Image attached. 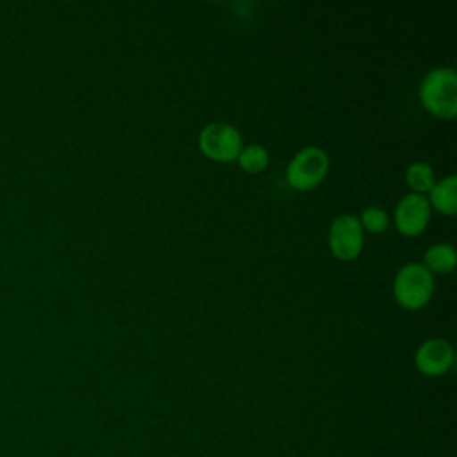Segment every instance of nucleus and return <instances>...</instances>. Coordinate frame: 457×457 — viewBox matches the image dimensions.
<instances>
[{
    "label": "nucleus",
    "mask_w": 457,
    "mask_h": 457,
    "mask_svg": "<svg viewBox=\"0 0 457 457\" xmlns=\"http://www.w3.org/2000/svg\"><path fill=\"white\" fill-rule=\"evenodd\" d=\"M423 109L437 120H453L457 114V73L450 66L428 70L418 87Z\"/></svg>",
    "instance_id": "f257e3e1"
},
{
    "label": "nucleus",
    "mask_w": 457,
    "mask_h": 457,
    "mask_svg": "<svg viewBox=\"0 0 457 457\" xmlns=\"http://www.w3.org/2000/svg\"><path fill=\"white\" fill-rule=\"evenodd\" d=\"M436 289L434 275L421 262H407L398 268L393 278V296L405 311L425 307Z\"/></svg>",
    "instance_id": "f03ea898"
},
{
    "label": "nucleus",
    "mask_w": 457,
    "mask_h": 457,
    "mask_svg": "<svg viewBox=\"0 0 457 457\" xmlns=\"http://www.w3.org/2000/svg\"><path fill=\"white\" fill-rule=\"evenodd\" d=\"M328 168V154L316 145H309L300 148L289 159L286 166V180L295 191H311L325 180Z\"/></svg>",
    "instance_id": "7ed1b4c3"
},
{
    "label": "nucleus",
    "mask_w": 457,
    "mask_h": 457,
    "mask_svg": "<svg viewBox=\"0 0 457 457\" xmlns=\"http://www.w3.org/2000/svg\"><path fill=\"white\" fill-rule=\"evenodd\" d=\"M198 148L214 162H234L243 148V136L227 121H211L198 132Z\"/></svg>",
    "instance_id": "20e7f679"
},
{
    "label": "nucleus",
    "mask_w": 457,
    "mask_h": 457,
    "mask_svg": "<svg viewBox=\"0 0 457 457\" xmlns=\"http://www.w3.org/2000/svg\"><path fill=\"white\" fill-rule=\"evenodd\" d=\"M364 246V230L355 214H337L328 227V248L339 261H353Z\"/></svg>",
    "instance_id": "39448f33"
},
{
    "label": "nucleus",
    "mask_w": 457,
    "mask_h": 457,
    "mask_svg": "<svg viewBox=\"0 0 457 457\" xmlns=\"http://www.w3.org/2000/svg\"><path fill=\"white\" fill-rule=\"evenodd\" d=\"M430 205L425 195L407 193L403 195L393 211V221L396 230L405 237L420 236L430 221Z\"/></svg>",
    "instance_id": "423d86ee"
},
{
    "label": "nucleus",
    "mask_w": 457,
    "mask_h": 457,
    "mask_svg": "<svg viewBox=\"0 0 457 457\" xmlns=\"http://www.w3.org/2000/svg\"><path fill=\"white\" fill-rule=\"evenodd\" d=\"M453 364V346L443 337H428L414 352V366L425 377H439Z\"/></svg>",
    "instance_id": "0eeeda50"
},
{
    "label": "nucleus",
    "mask_w": 457,
    "mask_h": 457,
    "mask_svg": "<svg viewBox=\"0 0 457 457\" xmlns=\"http://www.w3.org/2000/svg\"><path fill=\"white\" fill-rule=\"evenodd\" d=\"M427 202L430 209L445 216H453L457 212V177L446 175L441 180H436L428 191Z\"/></svg>",
    "instance_id": "6e6552de"
},
{
    "label": "nucleus",
    "mask_w": 457,
    "mask_h": 457,
    "mask_svg": "<svg viewBox=\"0 0 457 457\" xmlns=\"http://www.w3.org/2000/svg\"><path fill=\"white\" fill-rule=\"evenodd\" d=\"M457 253L450 243H434L423 252V266L432 275H446L455 268Z\"/></svg>",
    "instance_id": "1a4fd4ad"
},
{
    "label": "nucleus",
    "mask_w": 457,
    "mask_h": 457,
    "mask_svg": "<svg viewBox=\"0 0 457 457\" xmlns=\"http://www.w3.org/2000/svg\"><path fill=\"white\" fill-rule=\"evenodd\" d=\"M236 162L239 164V168L246 173H261L268 168L270 164V152L264 145L261 143H248V145H243Z\"/></svg>",
    "instance_id": "9d476101"
},
{
    "label": "nucleus",
    "mask_w": 457,
    "mask_h": 457,
    "mask_svg": "<svg viewBox=\"0 0 457 457\" xmlns=\"http://www.w3.org/2000/svg\"><path fill=\"white\" fill-rule=\"evenodd\" d=\"M405 182L411 187V193L425 195L436 182L434 168L428 162L414 161L405 168Z\"/></svg>",
    "instance_id": "9b49d317"
},
{
    "label": "nucleus",
    "mask_w": 457,
    "mask_h": 457,
    "mask_svg": "<svg viewBox=\"0 0 457 457\" xmlns=\"http://www.w3.org/2000/svg\"><path fill=\"white\" fill-rule=\"evenodd\" d=\"M357 220H359L362 230L370 232V234H382L387 228V225H389L387 212L382 207H378V205L364 207L357 214Z\"/></svg>",
    "instance_id": "f8f14e48"
}]
</instances>
